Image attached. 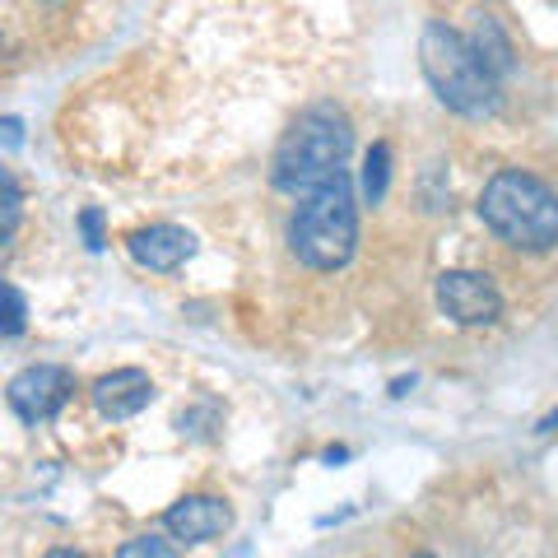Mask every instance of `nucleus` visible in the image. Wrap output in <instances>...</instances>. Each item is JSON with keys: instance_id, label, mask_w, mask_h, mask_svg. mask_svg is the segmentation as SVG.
<instances>
[{"instance_id": "obj_1", "label": "nucleus", "mask_w": 558, "mask_h": 558, "mask_svg": "<svg viewBox=\"0 0 558 558\" xmlns=\"http://www.w3.org/2000/svg\"><path fill=\"white\" fill-rule=\"evenodd\" d=\"M354 149V126L340 108L317 102L312 112H303L289 126V135L279 140L275 149V186L293 191V196H307V191L326 186L330 178L344 172V159Z\"/></svg>"}, {"instance_id": "obj_2", "label": "nucleus", "mask_w": 558, "mask_h": 558, "mask_svg": "<svg viewBox=\"0 0 558 558\" xmlns=\"http://www.w3.org/2000/svg\"><path fill=\"white\" fill-rule=\"evenodd\" d=\"M418 65L451 112L461 117H488L498 108V75L484 65L475 43H465L457 28L447 24H424L418 33Z\"/></svg>"}, {"instance_id": "obj_3", "label": "nucleus", "mask_w": 558, "mask_h": 558, "mask_svg": "<svg viewBox=\"0 0 558 558\" xmlns=\"http://www.w3.org/2000/svg\"><path fill=\"white\" fill-rule=\"evenodd\" d=\"M354 242H359L354 182H349V172H340V178H330L326 186L307 191L303 205L293 209L289 247L312 270H340V266H349V256H354Z\"/></svg>"}, {"instance_id": "obj_4", "label": "nucleus", "mask_w": 558, "mask_h": 558, "mask_svg": "<svg viewBox=\"0 0 558 558\" xmlns=\"http://www.w3.org/2000/svg\"><path fill=\"white\" fill-rule=\"evenodd\" d=\"M480 219L508 247H521V252H549L558 242V196L521 168L488 178L480 196Z\"/></svg>"}, {"instance_id": "obj_5", "label": "nucleus", "mask_w": 558, "mask_h": 558, "mask_svg": "<svg viewBox=\"0 0 558 558\" xmlns=\"http://www.w3.org/2000/svg\"><path fill=\"white\" fill-rule=\"evenodd\" d=\"M70 391H75V377H70V368H57V363H33V368L14 373L10 377V410L24 418V424H51V418L61 414V405L70 400Z\"/></svg>"}, {"instance_id": "obj_6", "label": "nucleus", "mask_w": 558, "mask_h": 558, "mask_svg": "<svg viewBox=\"0 0 558 558\" xmlns=\"http://www.w3.org/2000/svg\"><path fill=\"white\" fill-rule=\"evenodd\" d=\"M438 307L457 326H494L502 317V293L480 270H447L438 275Z\"/></svg>"}, {"instance_id": "obj_7", "label": "nucleus", "mask_w": 558, "mask_h": 558, "mask_svg": "<svg viewBox=\"0 0 558 558\" xmlns=\"http://www.w3.org/2000/svg\"><path fill=\"white\" fill-rule=\"evenodd\" d=\"M163 526H168L172 539H186V545H209V539H219L223 531L233 526V512H229V502L215 498V494H191V498H178L163 512Z\"/></svg>"}, {"instance_id": "obj_8", "label": "nucleus", "mask_w": 558, "mask_h": 558, "mask_svg": "<svg viewBox=\"0 0 558 558\" xmlns=\"http://www.w3.org/2000/svg\"><path fill=\"white\" fill-rule=\"evenodd\" d=\"M131 256L140 260L145 270H178L182 260H191V252H196V238H191L186 229H178V223H149V229H140L126 238Z\"/></svg>"}, {"instance_id": "obj_9", "label": "nucleus", "mask_w": 558, "mask_h": 558, "mask_svg": "<svg viewBox=\"0 0 558 558\" xmlns=\"http://www.w3.org/2000/svg\"><path fill=\"white\" fill-rule=\"evenodd\" d=\"M154 400V381L140 368H117L94 381V405L102 418H131Z\"/></svg>"}, {"instance_id": "obj_10", "label": "nucleus", "mask_w": 558, "mask_h": 558, "mask_svg": "<svg viewBox=\"0 0 558 558\" xmlns=\"http://www.w3.org/2000/svg\"><path fill=\"white\" fill-rule=\"evenodd\" d=\"M470 43H475V51L484 57V65L494 70L498 80L512 70V47H508V38H502V28H498L494 20H480V28H475V38H470Z\"/></svg>"}, {"instance_id": "obj_11", "label": "nucleus", "mask_w": 558, "mask_h": 558, "mask_svg": "<svg viewBox=\"0 0 558 558\" xmlns=\"http://www.w3.org/2000/svg\"><path fill=\"white\" fill-rule=\"evenodd\" d=\"M387 178H391V149L373 145L368 163H363V191H368L373 205H381V196H387Z\"/></svg>"}, {"instance_id": "obj_12", "label": "nucleus", "mask_w": 558, "mask_h": 558, "mask_svg": "<svg viewBox=\"0 0 558 558\" xmlns=\"http://www.w3.org/2000/svg\"><path fill=\"white\" fill-rule=\"evenodd\" d=\"M117 558H182V554L159 535H135V539H126V545L117 549Z\"/></svg>"}, {"instance_id": "obj_13", "label": "nucleus", "mask_w": 558, "mask_h": 558, "mask_svg": "<svg viewBox=\"0 0 558 558\" xmlns=\"http://www.w3.org/2000/svg\"><path fill=\"white\" fill-rule=\"evenodd\" d=\"M20 215H24L20 182H14V172H5V242H14V233H20Z\"/></svg>"}, {"instance_id": "obj_14", "label": "nucleus", "mask_w": 558, "mask_h": 558, "mask_svg": "<svg viewBox=\"0 0 558 558\" xmlns=\"http://www.w3.org/2000/svg\"><path fill=\"white\" fill-rule=\"evenodd\" d=\"M5 303H10V312H5V336L14 340L24 330V317H28V307H24V293L14 289V284H5Z\"/></svg>"}, {"instance_id": "obj_15", "label": "nucleus", "mask_w": 558, "mask_h": 558, "mask_svg": "<svg viewBox=\"0 0 558 558\" xmlns=\"http://www.w3.org/2000/svg\"><path fill=\"white\" fill-rule=\"evenodd\" d=\"M80 223H84V242H89V252H98L102 247V215L98 209H84Z\"/></svg>"}, {"instance_id": "obj_16", "label": "nucleus", "mask_w": 558, "mask_h": 558, "mask_svg": "<svg viewBox=\"0 0 558 558\" xmlns=\"http://www.w3.org/2000/svg\"><path fill=\"white\" fill-rule=\"evenodd\" d=\"M5 145H20V117H5Z\"/></svg>"}, {"instance_id": "obj_17", "label": "nucleus", "mask_w": 558, "mask_h": 558, "mask_svg": "<svg viewBox=\"0 0 558 558\" xmlns=\"http://www.w3.org/2000/svg\"><path fill=\"white\" fill-rule=\"evenodd\" d=\"M539 433H558V410H554V414H545V418H539Z\"/></svg>"}, {"instance_id": "obj_18", "label": "nucleus", "mask_w": 558, "mask_h": 558, "mask_svg": "<svg viewBox=\"0 0 558 558\" xmlns=\"http://www.w3.org/2000/svg\"><path fill=\"white\" fill-rule=\"evenodd\" d=\"M47 558H84V554H80V549H51Z\"/></svg>"}, {"instance_id": "obj_19", "label": "nucleus", "mask_w": 558, "mask_h": 558, "mask_svg": "<svg viewBox=\"0 0 558 558\" xmlns=\"http://www.w3.org/2000/svg\"><path fill=\"white\" fill-rule=\"evenodd\" d=\"M414 558H428V554H414Z\"/></svg>"}]
</instances>
